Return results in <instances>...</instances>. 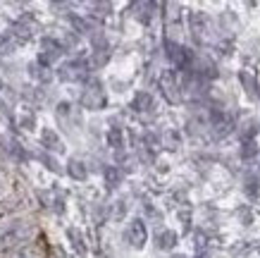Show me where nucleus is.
<instances>
[{"mask_svg": "<svg viewBox=\"0 0 260 258\" xmlns=\"http://www.w3.org/2000/svg\"><path fill=\"white\" fill-rule=\"evenodd\" d=\"M64 50H67V48H64L62 41L53 39V36H43V39H41V53H39V58H36V63L43 65V67H50L53 63L60 60V55H62Z\"/></svg>", "mask_w": 260, "mask_h": 258, "instance_id": "6", "label": "nucleus"}, {"mask_svg": "<svg viewBox=\"0 0 260 258\" xmlns=\"http://www.w3.org/2000/svg\"><path fill=\"white\" fill-rule=\"evenodd\" d=\"M17 41L10 36V32H0V55L3 58H10V55L17 53Z\"/></svg>", "mask_w": 260, "mask_h": 258, "instance_id": "19", "label": "nucleus"}, {"mask_svg": "<svg viewBox=\"0 0 260 258\" xmlns=\"http://www.w3.org/2000/svg\"><path fill=\"white\" fill-rule=\"evenodd\" d=\"M239 81H241V86H244L246 96H248L251 101H258L260 98V84H258V79H255V74L241 70L239 72Z\"/></svg>", "mask_w": 260, "mask_h": 258, "instance_id": "11", "label": "nucleus"}, {"mask_svg": "<svg viewBox=\"0 0 260 258\" xmlns=\"http://www.w3.org/2000/svg\"><path fill=\"white\" fill-rule=\"evenodd\" d=\"M105 103H108V96H105V89H103V81L95 77H88L79 94V105L86 110H103Z\"/></svg>", "mask_w": 260, "mask_h": 258, "instance_id": "2", "label": "nucleus"}, {"mask_svg": "<svg viewBox=\"0 0 260 258\" xmlns=\"http://www.w3.org/2000/svg\"><path fill=\"white\" fill-rule=\"evenodd\" d=\"M132 108H134L136 112H150V110L155 108V101H153V96H150L148 91H139V94L134 96V101H132Z\"/></svg>", "mask_w": 260, "mask_h": 258, "instance_id": "15", "label": "nucleus"}, {"mask_svg": "<svg viewBox=\"0 0 260 258\" xmlns=\"http://www.w3.org/2000/svg\"><path fill=\"white\" fill-rule=\"evenodd\" d=\"M177 232H172V230H162V232H158V237H155V244H158L160 251H172L174 246H177Z\"/></svg>", "mask_w": 260, "mask_h": 258, "instance_id": "16", "label": "nucleus"}, {"mask_svg": "<svg viewBox=\"0 0 260 258\" xmlns=\"http://www.w3.org/2000/svg\"><path fill=\"white\" fill-rule=\"evenodd\" d=\"M165 141H167V149H170V151H174V149H177V146H179V134H174V132H167L165 134Z\"/></svg>", "mask_w": 260, "mask_h": 258, "instance_id": "27", "label": "nucleus"}, {"mask_svg": "<svg viewBox=\"0 0 260 258\" xmlns=\"http://www.w3.org/2000/svg\"><path fill=\"white\" fill-rule=\"evenodd\" d=\"M8 258H46V244L41 242H29L26 246L17 249L15 253H10Z\"/></svg>", "mask_w": 260, "mask_h": 258, "instance_id": "10", "label": "nucleus"}, {"mask_svg": "<svg viewBox=\"0 0 260 258\" xmlns=\"http://www.w3.org/2000/svg\"><path fill=\"white\" fill-rule=\"evenodd\" d=\"M67 237H70V242H72V249L77 251L81 258H86L88 249H86V242H84V235H81L79 230H74V227H70L67 230Z\"/></svg>", "mask_w": 260, "mask_h": 258, "instance_id": "17", "label": "nucleus"}, {"mask_svg": "<svg viewBox=\"0 0 260 258\" xmlns=\"http://www.w3.org/2000/svg\"><path fill=\"white\" fill-rule=\"evenodd\" d=\"M108 146L115 151H122L124 149V132H122V127L119 125H112L108 129Z\"/></svg>", "mask_w": 260, "mask_h": 258, "instance_id": "18", "label": "nucleus"}, {"mask_svg": "<svg viewBox=\"0 0 260 258\" xmlns=\"http://www.w3.org/2000/svg\"><path fill=\"white\" fill-rule=\"evenodd\" d=\"M124 213H126V206H124V201H117V204H115V208H112V218L122 220V218H124Z\"/></svg>", "mask_w": 260, "mask_h": 258, "instance_id": "28", "label": "nucleus"}, {"mask_svg": "<svg viewBox=\"0 0 260 258\" xmlns=\"http://www.w3.org/2000/svg\"><path fill=\"white\" fill-rule=\"evenodd\" d=\"M70 24L77 34H95L98 32L93 19H86V17H79V15H70Z\"/></svg>", "mask_w": 260, "mask_h": 258, "instance_id": "14", "label": "nucleus"}, {"mask_svg": "<svg viewBox=\"0 0 260 258\" xmlns=\"http://www.w3.org/2000/svg\"><path fill=\"white\" fill-rule=\"evenodd\" d=\"M88 72H91V63L84 60V58H74V60H67V63L60 65L57 70V77L64 84H86Z\"/></svg>", "mask_w": 260, "mask_h": 258, "instance_id": "3", "label": "nucleus"}, {"mask_svg": "<svg viewBox=\"0 0 260 258\" xmlns=\"http://www.w3.org/2000/svg\"><path fill=\"white\" fill-rule=\"evenodd\" d=\"M241 141H255V134H258V122L255 120H248L244 125V129H241Z\"/></svg>", "mask_w": 260, "mask_h": 258, "instance_id": "22", "label": "nucleus"}, {"mask_svg": "<svg viewBox=\"0 0 260 258\" xmlns=\"http://www.w3.org/2000/svg\"><path fill=\"white\" fill-rule=\"evenodd\" d=\"M39 160L46 165L50 172H60V163H57V160L50 156V153H46V151H41V153H39Z\"/></svg>", "mask_w": 260, "mask_h": 258, "instance_id": "24", "label": "nucleus"}, {"mask_svg": "<svg viewBox=\"0 0 260 258\" xmlns=\"http://www.w3.org/2000/svg\"><path fill=\"white\" fill-rule=\"evenodd\" d=\"M158 86H160V94L165 96L167 103H179L181 101V81L177 79V72L174 70L160 72Z\"/></svg>", "mask_w": 260, "mask_h": 258, "instance_id": "5", "label": "nucleus"}, {"mask_svg": "<svg viewBox=\"0 0 260 258\" xmlns=\"http://www.w3.org/2000/svg\"><path fill=\"white\" fill-rule=\"evenodd\" d=\"M8 32L17 41V46H26L34 39V34L39 32V22H36V17L31 12H24L17 22H12V26H10Z\"/></svg>", "mask_w": 260, "mask_h": 258, "instance_id": "4", "label": "nucleus"}, {"mask_svg": "<svg viewBox=\"0 0 260 258\" xmlns=\"http://www.w3.org/2000/svg\"><path fill=\"white\" fill-rule=\"evenodd\" d=\"M103 177H105V184L110 189L119 187V182H122V170L119 167H115V165H105L103 167Z\"/></svg>", "mask_w": 260, "mask_h": 258, "instance_id": "20", "label": "nucleus"}, {"mask_svg": "<svg viewBox=\"0 0 260 258\" xmlns=\"http://www.w3.org/2000/svg\"><path fill=\"white\" fill-rule=\"evenodd\" d=\"M91 10H98V15H108L112 10L110 3H91Z\"/></svg>", "mask_w": 260, "mask_h": 258, "instance_id": "29", "label": "nucleus"}, {"mask_svg": "<svg viewBox=\"0 0 260 258\" xmlns=\"http://www.w3.org/2000/svg\"><path fill=\"white\" fill-rule=\"evenodd\" d=\"M258 156V144L255 141H244L241 144V158L244 160H251V158Z\"/></svg>", "mask_w": 260, "mask_h": 258, "instance_id": "23", "label": "nucleus"}, {"mask_svg": "<svg viewBox=\"0 0 260 258\" xmlns=\"http://www.w3.org/2000/svg\"><path fill=\"white\" fill-rule=\"evenodd\" d=\"M189 29L191 36L198 46H205L208 43V36H210V17L205 12H191L189 15Z\"/></svg>", "mask_w": 260, "mask_h": 258, "instance_id": "7", "label": "nucleus"}, {"mask_svg": "<svg viewBox=\"0 0 260 258\" xmlns=\"http://www.w3.org/2000/svg\"><path fill=\"white\" fill-rule=\"evenodd\" d=\"M34 237V225L26 220H15L8 227L0 230V256H10L17 249H22L31 242Z\"/></svg>", "mask_w": 260, "mask_h": 258, "instance_id": "1", "label": "nucleus"}, {"mask_svg": "<svg viewBox=\"0 0 260 258\" xmlns=\"http://www.w3.org/2000/svg\"><path fill=\"white\" fill-rule=\"evenodd\" d=\"M172 258H189V256H184V253H172Z\"/></svg>", "mask_w": 260, "mask_h": 258, "instance_id": "31", "label": "nucleus"}, {"mask_svg": "<svg viewBox=\"0 0 260 258\" xmlns=\"http://www.w3.org/2000/svg\"><path fill=\"white\" fill-rule=\"evenodd\" d=\"M17 103V94L12 91V86H8L0 79V112H5L8 118H12V105Z\"/></svg>", "mask_w": 260, "mask_h": 258, "instance_id": "12", "label": "nucleus"}, {"mask_svg": "<svg viewBox=\"0 0 260 258\" xmlns=\"http://www.w3.org/2000/svg\"><path fill=\"white\" fill-rule=\"evenodd\" d=\"M39 141H41V146H43L46 153H62L64 151V141L60 139V134H57L53 127H43Z\"/></svg>", "mask_w": 260, "mask_h": 258, "instance_id": "9", "label": "nucleus"}, {"mask_svg": "<svg viewBox=\"0 0 260 258\" xmlns=\"http://www.w3.org/2000/svg\"><path fill=\"white\" fill-rule=\"evenodd\" d=\"M0 177H3V165H0Z\"/></svg>", "mask_w": 260, "mask_h": 258, "instance_id": "32", "label": "nucleus"}, {"mask_svg": "<svg viewBox=\"0 0 260 258\" xmlns=\"http://www.w3.org/2000/svg\"><path fill=\"white\" fill-rule=\"evenodd\" d=\"M67 175H70L74 182H84L88 177V167L79 158H70V160H67Z\"/></svg>", "mask_w": 260, "mask_h": 258, "instance_id": "13", "label": "nucleus"}, {"mask_svg": "<svg viewBox=\"0 0 260 258\" xmlns=\"http://www.w3.org/2000/svg\"><path fill=\"white\" fill-rule=\"evenodd\" d=\"M8 151H10V153H12L15 158H19V160H26V158H29V156H26V151H24L19 144H15V141H10Z\"/></svg>", "mask_w": 260, "mask_h": 258, "instance_id": "26", "label": "nucleus"}, {"mask_svg": "<svg viewBox=\"0 0 260 258\" xmlns=\"http://www.w3.org/2000/svg\"><path fill=\"white\" fill-rule=\"evenodd\" d=\"M19 122H22V127L26 129V132H31L34 127H36V120H34V115H22V120H19Z\"/></svg>", "mask_w": 260, "mask_h": 258, "instance_id": "30", "label": "nucleus"}, {"mask_svg": "<svg viewBox=\"0 0 260 258\" xmlns=\"http://www.w3.org/2000/svg\"><path fill=\"white\" fill-rule=\"evenodd\" d=\"M29 74H31L36 81H43V84L53 79V72L48 70V67H43V65H39V63H31V65H29Z\"/></svg>", "mask_w": 260, "mask_h": 258, "instance_id": "21", "label": "nucleus"}, {"mask_svg": "<svg viewBox=\"0 0 260 258\" xmlns=\"http://www.w3.org/2000/svg\"><path fill=\"white\" fill-rule=\"evenodd\" d=\"M17 208H19V204H17V201H0V220L8 218V215H12Z\"/></svg>", "mask_w": 260, "mask_h": 258, "instance_id": "25", "label": "nucleus"}, {"mask_svg": "<svg viewBox=\"0 0 260 258\" xmlns=\"http://www.w3.org/2000/svg\"><path fill=\"white\" fill-rule=\"evenodd\" d=\"M124 237H126V242H129L132 249H143L146 242H148V227H146V222H143L141 218H134L129 225H126Z\"/></svg>", "mask_w": 260, "mask_h": 258, "instance_id": "8", "label": "nucleus"}]
</instances>
